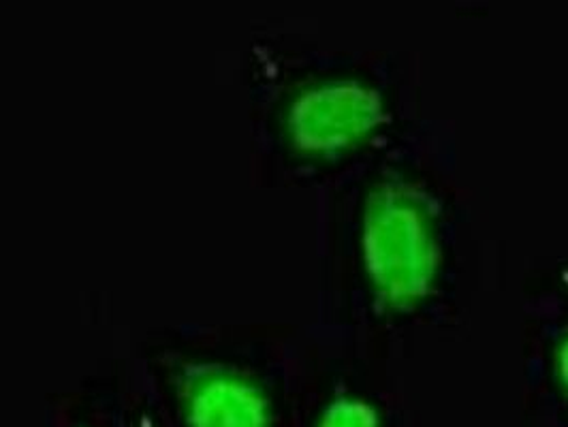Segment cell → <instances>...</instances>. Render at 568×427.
I'll list each match as a JSON object with an SVG mask.
<instances>
[{
	"mask_svg": "<svg viewBox=\"0 0 568 427\" xmlns=\"http://www.w3.org/2000/svg\"><path fill=\"white\" fill-rule=\"evenodd\" d=\"M193 427H265L263 406L253 392L216 374H200L184 392Z\"/></svg>",
	"mask_w": 568,
	"mask_h": 427,
	"instance_id": "obj_1",
	"label": "cell"
},
{
	"mask_svg": "<svg viewBox=\"0 0 568 427\" xmlns=\"http://www.w3.org/2000/svg\"><path fill=\"white\" fill-rule=\"evenodd\" d=\"M332 427H338V426H332Z\"/></svg>",
	"mask_w": 568,
	"mask_h": 427,
	"instance_id": "obj_2",
	"label": "cell"
}]
</instances>
